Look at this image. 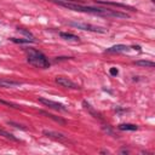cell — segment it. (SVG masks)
Instances as JSON below:
<instances>
[{"instance_id":"6da1fadb","label":"cell","mask_w":155,"mask_h":155,"mask_svg":"<svg viewBox=\"0 0 155 155\" xmlns=\"http://www.w3.org/2000/svg\"><path fill=\"white\" fill-rule=\"evenodd\" d=\"M27 61L28 63L38 67V68H42V69H46L50 67V62L48 59L46 58V56L44 53H41L40 51L38 50H34V48H30L28 50V57H27Z\"/></svg>"},{"instance_id":"7a4b0ae2","label":"cell","mask_w":155,"mask_h":155,"mask_svg":"<svg viewBox=\"0 0 155 155\" xmlns=\"http://www.w3.org/2000/svg\"><path fill=\"white\" fill-rule=\"evenodd\" d=\"M69 25L81 29V30H88V31H94V33H107V29L98 27V25H93V24H87V23H79V22H69Z\"/></svg>"},{"instance_id":"3957f363","label":"cell","mask_w":155,"mask_h":155,"mask_svg":"<svg viewBox=\"0 0 155 155\" xmlns=\"http://www.w3.org/2000/svg\"><path fill=\"white\" fill-rule=\"evenodd\" d=\"M39 102H40V103H42V104H45V105H46V107H48V108L54 109V110H59V111H67V108H65L63 104L58 103V102H53V101H51V99L42 98V97H40V98H39Z\"/></svg>"},{"instance_id":"277c9868","label":"cell","mask_w":155,"mask_h":155,"mask_svg":"<svg viewBox=\"0 0 155 155\" xmlns=\"http://www.w3.org/2000/svg\"><path fill=\"white\" fill-rule=\"evenodd\" d=\"M56 82L58 85H61L62 87H65V88H73V90L79 88V86L75 82H73L71 80H69L68 78H64V76H57L56 78Z\"/></svg>"},{"instance_id":"5b68a950","label":"cell","mask_w":155,"mask_h":155,"mask_svg":"<svg viewBox=\"0 0 155 155\" xmlns=\"http://www.w3.org/2000/svg\"><path fill=\"white\" fill-rule=\"evenodd\" d=\"M44 134L45 136H47V137H51V138H54V139H58V140H61V142H69V139L64 136V134H62V133H58V132H53V131H44Z\"/></svg>"},{"instance_id":"8992f818","label":"cell","mask_w":155,"mask_h":155,"mask_svg":"<svg viewBox=\"0 0 155 155\" xmlns=\"http://www.w3.org/2000/svg\"><path fill=\"white\" fill-rule=\"evenodd\" d=\"M94 2L101 4V5H110V6H116V7H122V8H128L131 11H134V8L132 6L125 5V4H120V2H114V1H102V0H94Z\"/></svg>"},{"instance_id":"52a82bcc","label":"cell","mask_w":155,"mask_h":155,"mask_svg":"<svg viewBox=\"0 0 155 155\" xmlns=\"http://www.w3.org/2000/svg\"><path fill=\"white\" fill-rule=\"evenodd\" d=\"M126 51H128V46H126V45H114V46H111V47H109V48H107V52H126Z\"/></svg>"},{"instance_id":"ba28073f","label":"cell","mask_w":155,"mask_h":155,"mask_svg":"<svg viewBox=\"0 0 155 155\" xmlns=\"http://www.w3.org/2000/svg\"><path fill=\"white\" fill-rule=\"evenodd\" d=\"M40 113H41L42 115H46L47 117H50V119L54 120V121H56V122H58V124L65 125V120H64V119H62V117H59V116H56V115H53V114H50V113H47V111H44V110H40Z\"/></svg>"},{"instance_id":"9c48e42d","label":"cell","mask_w":155,"mask_h":155,"mask_svg":"<svg viewBox=\"0 0 155 155\" xmlns=\"http://www.w3.org/2000/svg\"><path fill=\"white\" fill-rule=\"evenodd\" d=\"M59 36L62 38V39H64V40H69V41H79V36H76V35H74V34H70V33H63V31H61L59 33Z\"/></svg>"},{"instance_id":"30bf717a","label":"cell","mask_w":155,"mask_h":155,"mask_svg":"<svg viewBox=\"0 0 155 155\" xmlns=\"http://www.w3.org/2000/svg\"><path fill=\"white\" fill-rule=\"evenodd\" d=\"M21 82L12 81V80H0V87H16L19 86Z\"/></svg>"},{"instance_id":"8fae6325","label":"cell","mask_w":155,"mask_h":155,"mask_svg":"<svg viewBox=\"0 0 155 155\" xmlns=\"http://www.w3.org/2000/svg\"><path fill=\"white\" fill-rule=\"evenodd\" d=\"M119 128L121 131H136L138 127L133 124H121V125H119Z\"/></svg>"},{"instance_id":"7c38bea8","label":"cell","mask_w":155,"mask_h":155,"mask_svg":"<svg viewBox=\"0 0 155 155\" xmlns=\"http://www.w3.org/2000/svg\"><path fill=\"white\" fill-rule=\"evenodd\" d=\"M134 63L139 67H145V68H153L155 65V63L151 61H136Z\"/></svg>"},{"instance_id":"4fadbf2b","label":"cell","mask_w":155,"mask_h":155,"mask_svg":"<svg viewBox=\"0 0 155 155\" xmlns=\"http://www.w3.org/2000/svg\"><path fill=\"white\" fill-rule=\"evenodd\" d=\"M11 41H13L16 44H29V42H34L30 39H17V38H11Z\"/></svg>"},{"instance_id":"5bb4252c","label":"cell","mask_w":155,"mask_h":155,"mask_svg":"<svg viewBox=\"0 0 155 155\" xmlns=\"http://www.w3.org/2000/svg\"><path fill=\"white\" fill-rule=\"evenodd\" d=\"M17 30H18L19 33H22V34H24V35H25V36H27L28 39H30V40H33V41H35V40H34V35H33V34H31L30 31H28V30H25V29H23V28H18Z\"/></svg>"},{"instance_id":"9a60e30c","label":"cell","mask_w":155,"mask_h":155,"mask_svg":"<svg viewBox=\"0 0 155 155\" xmlns=\"http://www.w3.org/2000/svg\"><path fill=\"white\" fill-rule=\"evenodd\" d=\"M56 2H68V4H82L85 0H53Z\"/></svg>"},{"instance_id":"2e32d148","label":"cell","mask_w":155,"mask_h":155,"mask_svg":"<svg viewBox=\"0 0 155 155\" xmlns=\"http://www.w3.org/2000/svg\"><path fill=\"white\" fill-rule=\"evenodd\" d=\"M0 134H2L4 137H6V138H10V139H12V140H18L16 137H13L11 133H8V132H6V131H4V130H0Z\"/></svg>"},{"instance_id":"e0dca14e","label":"cell","mask_w":155,"mask_h":155,"mask_svg":"<svg viewBox=\"0 0 155 155\" xmlns=\"http://www.w3.org/2000/svg\"><path fill=\"white\" fill-rule=\"evenodd\" d=\"M109 73H110V75H113V76H116V75L119 74V70H117L116 68H110V69H109Z\"/></svg>"},{"instance_id":"ac0fdd59","label":"cell","mask_w":155,"mask_h":155,"mask_svg":"<svg viewBox=\"0 0 155 155\" xmlns=\"http://www.w3.org/2000/svg\"><path fill=\"white\" fill-rule=\"evenodd\" d=\"M8 125H12V126H15V127H17V128H21V130H27L25 127H23L22 125H18V124H16V122H8Z\"/></svg>"}]
</instances>
